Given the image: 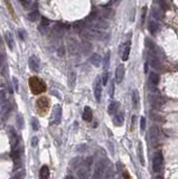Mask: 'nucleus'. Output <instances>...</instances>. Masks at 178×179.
<instances>
[{
	"label": "nucleus",
	"mask_w": 178,
	"mask_h": 179,
	"mask_svg": "<svg viewBox=\"0 0 178 179\" xmlns=\"http://www.w3.org/2000/svg\"><path fill=\"white\" fill-rule=\"evenodd\" d=\"M138 152H139V158H140V162H141L142 166H145V158H143L142 146H141V143H139V146H138Z\"/></svg>",
	"instance_id": "nucleus-33"
},
{
	"label": "nucleus",
	"mask_w": 178,
	"mask_h": 179,
	"mask_svg": "<svg viewBox=\"0 0 178 179\" xmlns=\"http://www.w3.org/2000/svg\"><path fill=\"white\" fill-rule=\"evenodd\" d=\"M32 127L35 131L39 130V122H38V120L36 119V118H33L32 119Z\"/></svg>",
	"instance_id": "nucleus-37"
},
{
	"label": "nucleus",
	"mask_w": 178,
	"mask_h": 179,
	"mask_svg": "<svg viewBox=\"0 0 178 179\" xmlns=\"http://www.w3.org/2000/svg\"><path fill=\"white\" fill-rule=\"evenodd\" d=\"M119 106H120L119 102H115V101L111 102L110 105H109V109H108V112H109V114L113 116V114H115V113H118Z\"/></svg>",
	"instance_id": "nucleus-23"
},
{
	"label": "nucleus",
	"mask_w": 178,
	"mask_h": 179,
	"mask_svg": "<svg viewBox=\"0 0 178 179\" xmlns=\"http://www.w3.org/2000/svg\"><path fill=\"white\" fill-rule=\"evenodd\" d=\"M162 167H164V157H162L161 151L155 152L154 157H152V169H154V172L155 174L161 172Z\"/></svg>",
	"instance_id": "nucleus-4"
},
{
	"label": "nucleus",
	"mask_w": 178,
	"mask_h": 179,
	"mask_svg": "<svg viewBox=\"0 0 178 179\" xmlns=\"http://www.w3.org/2000/svg\"><path fill=\"white\" fill-rule=\"evenodd\" d=\"M28 65H29V68L34 72H38L40 68V63L39 60L36 57L35 55H32L29 58H28Z\"/></svg>",
	"instance_id": "nucleus-13"
},
{
	"label": "nucleus",
	"mask_w": 178,
	"mask_h": 179,
	"mask_svg": "<svg viewBox=\"0 0 178 179\" xmlns=\"http://www.w3.org/2000/svg\"><path fill=\"white\" fill-rule=\"evenodd\" d=\"M108 80H109V73H108V72H104V73H103V75H102V77H101L102 85H107Z\"/></svg>",
	"instance_id": "nucleus-38"
},
{
	"label": "nucleus",
	"mask_w": 178,
	"mask_h": 179,
	"mask_svg": "<svg viewBox=\"0 0 178 179\" xmlns=\"http://www.w3.org/2000/svg\"><path fill=\"white\" fill-rule=\"evenodd\" d=\"M80 51L83 55H89L93 51V45L90 43V40L83 39L82 43L80 44Z\"/></svg>",
	"instance_id": "nucleus-11"
},
{
	"label": "nucleus",
	"mask_w": 178,
	"mask_h": 179,
	"mask_svg": "<svg viewBox=\"0 0 178 179\" xmlns=\"http://www.w3.org/2000/svg\"><path fill=\"white\" fill-rule=\"evenodd\" d=\"M147 60H148V64L150 66H152L154 68L157 69V68L160 67V63H159V60L158 57H157V54L148 51V53H147Z\"/></svg>",
	"instance_id": "nucleus-8"
},
{
	"label": "nucleus",
	"mask_w": 178,
	"mask_h": 179,
	"mask_svg": "<svg viewBox=\"0 0 178 179\" xmlns=\"http://www.w3.org/2000/svg\"><path fill=\"white\" fill-rule=\"evenodd\" d=\"M93 28H95V29H108L109 28V23H108V20L105 18L99 17L93 23Z\"/></svg>",
	"instance_id": "nucleus-14"
},
{
	"label": "nucleus",
	"mask_w": 178,
	"mask_h": 179,
	"mask_svg": "<svg viewBox=\"0 0 178 179\" xmlns=\"http://www.w3.org/2000/svg\"><path fill=\"white\" fill-rule=\"evenodd\" d=\"M67 49L72 55H74L80 51V44L79 42L74 37H68L67 38Z\"/></svg>",
	"instance_id": "nucleus-7"
},
{
	"label": "nucleus",
	"mask_w": 178,
	"mask_h": 179,
	"mask_svg": "<svg viewBox=\"0 0 178 179\" xmlns=\"http://www.w3.org/2000/svg\"><path fill=\"white\" fill-rule=\"evenodd\" d=\"M157 2H158V6L160 9H162V10L166 9V1L165 0H157Z\"/></svg>",
	"instance_id": "nucleus-41"
},
{
	"label": "nucleus",
	"mask_w": 178,
	"mask_h": 179,
	"mask_svg": "<svg viewBox=\"0 0 178 179\" xmlns=\"http://www.w3.org/2000/svg\"><path fill=\"white\" fill-rule=\"evenodd\" d=\"M7 103V96H6V92L0 91V105L2 106Z\"/></svg>",
	"instance_id": "nucleus-34"
},
{
	"label": "nucleus",
	"mask_w": 178,
	"mask_h": 179,
	"mask_svg": "<svg viewBox=\"0 0 178 179\" xmlns=\"http://www.w3.org/2000/svg\"><path fill=\"white\" fill-rule=\"evenodd\" d=\"M124 179H130L129 175H128V172H124Z\"/></svg>",
	"instance_id": "nucleus-49"
},
{
	"label": "nucleus",
	"mask_w": 178,
	"mask_h": 179,
	"mask_svg": "<svg viewBox=\"0 0 178 179\" xmlns=\"http://www.w3.org/2000/svg\"><path fill=\"white\" fill-rule=\"evenodd\" d=\"M103 63V68H104V72H108V68L110 66V53H107L104 58L102 60Z\"/></svg>",
	"instance_id": "nucleus-30"
},
{
	"label": "nucleus",
	"mask_w": 178,
	"mask_h": 179,
	"mask_svg": "<svg viewBox=\"0 0 178 179\" xmlns=\"http://www.w3.org/2000/svg\"><path fill=\"white\" fill-rule=\"evenodd\" d=\"M5 4H6V7H7V9H8V11L10 12V15H11V17L14 18V19H16V12H15V10H14V8H12L11 4H10V1L9 0H4Z\"/></svg>",
	"instance_id": "nucleus-31"
},
{
	"label": "nucleus",
	"mask_w": 178,
	"mask_h": 179,
	"mask_svg": "<svg viewBox=\"0 0 178 179\" xmlns=\"http://www.w3.org/2000/svg\"><path fill=\"white\" fill-rule=\"evenodd\" d=\"M19 2L23 5V7H24L25 9H27L29 8V6L32 4V0H19Z\"/></svg>",
	"instance_id": "nucleus-39"
},
{
	"label": "nucleus",
	"mask_w": 178,
	"mask_h": 179,
	"mask_svg": "<svg viewBox=\"0 0 178 179\" xmlns=\"http://www.w3.org/2000/svg\"><path fill=\"white\" fill-rule=\"evenodd\" d=\"M5 42L7 43V45H8V47L10 49H14V39H12V36L10 32H7L5 34Z\"/></svg>",
	"instance_id": "nucleus-29"
},
{
	"label": "nucleus",
	"mask_w": 178,
	"mask_h": 179,
	"mask_svg": "<svg viewBox=\"0 0 178 179\" xmlns=\"http://www.w3.org/2000/svg\"><path fill=\"white\" fill-rule=\"evenodd\" d=\"M40 24L44 25V26H47V27H48V25H49V20L43 17V18H42V21H40Z\"/></svg>",
	"instance_id": "nucleus-46"
},
{
	"label": "nucleus",
	"mask_w": 178,
	"mask_h": 179,
	"mask_svg": "<svg viewBox=\"0 0 178 179\" xmlns=\"http://www.w3.org/2000/svg\"><path fill=\"white\" fill-rule=\"evenodd\" d=\"M140 129L142 131L146 129V119H145V116H141V119H140Z\"/></svg>",
	"instance_id": "nucleus-42"
},
{
	"label": "nucleus",
	"mask_w": 178,
	"mask_h": 179,
	"mask_svg": "<svg viewBox=\"0 0 178 179\" xmlns=\"http://www.w3.org/2000/svg\"><path fill=\"white\" fill-rule=\"evenodd\" d=\"M75 83H76V73L75 71H72L68 74V85H70V88H74Z\"/></svg>",
	"instance_id": "nucleus-25"
},
{
	"label": "nucleus",
	"mask_w": 178,
	"mask_h": 179,
	"mask_svg": "<svg viewBox=\"0 0 178 179\" xmlns=\"http://www.w3.org/2000/svg\"><path fill=\"white\" fill-rule=\"evenodd\" d=\"M9 134H10V146H11V150H15V149H18L19 148V143H20V139L19 135L16 132V130L11 128L9 130Z\"/></svg>",
	"instance_id": "nucleus-6"
},
{
	"label": "nucleus",
	"mask_w": 178,
	"mask_h": 179,
	"mask_svg": "<svg viewBox=\"0 0 178 179\" xmlns=\"http://www.w3.org/2000/svg\"><path fill=\"white\" fill-rule=\"evenodd\" d=\"M123 77H124V66L119 65L115 69V83L120 84L123 81Z\"/></svg>",
	"instance_id": "nucleus-16"
},
{
	"label": "nucleus",
	"mask_w": 178,
	"mask_h": 179,
	"mask_svg": "<svg viewBox=\"0 0 178 179\" xmlns=\"http://www.w3.org/2000/svg\"><path fill=\"white\" fill-rule=\"evenodd\" d=\"M90 62H91L92 65H94L95 67H99L101 63H102V58H101V56L99 54H96V53H93L90 57Z\"/></svg>",
	"instance_id": "nucleus-18"
},
{
	"label": "nucleus",
	"mask_w": 178,
	"mask_h": 179,
	"mask_svg": "<svg viewBox=\"0 0 178 179\" xmlns=\"http://www.w3.org/2000/svg\"><path fill=\"white\" fill-rule=\"evenodd\" d=\"M23 178V175H20V174H17L16 176H14L11 179H21Z\"/></svg>",
	"instance_id": "nucleus-48"
},
{
	"label": "nucleus",
	"mask_w": 178,
	"mask_h": 179,
	"mask_svg": "<svg viewBox=\"0 0 178 179\" xmlns=\"http://www.w3.org/2000/svg\"><path fill=\"white\" fill-rule=\"evenodd\" d=\"M49 105H51V101L46 96H40L36 100V110L38 112V114L44 116L49 110Z\"/></svg>",
	"instance_id": "nucleus-2"
},
{
	"label": "nucleus",
	"mask_w": 178,
	"mask_h": 179,
	"mask_svg": "<svg viewBox=\"0 0 178 179\" xmlns=\"http://www.w3.org/2000/svg\"><path fill=\"white\" fill-rule=\"evenodd\" d=\"M38 144V138L37 137H33L32 138V146L33 147H36Z\"/></svg>",
	"instance_id": "nucleus-45"
},
{
	"label": "nucleus",
	"mask_w": 178,
	"mask_h": 179,
	"mask_svg": "<svg viewBox=\"0 0 178 179\" xmlns=\"http://www.w3.org/2000/svg\"><path fill=\"white\" fill-rule=\"evenodd\" d=\"M131 100H132V105L135 109H138L139 106V103H140V97H139V94H138V91H133L132 93V96H131Z\"/></svg>",
	"instance_id": "nucleus-26"
},
{
	"label": "nucleus",
	"mask_w": 178,
	"mask_h": 179,
	"mask_svg": "<svg viewBox=\"0 0 178 179\" xmlns=\"http://www.w3.org/2000/svg\"><path fill=\"white\" fill-rule=\"evenodd\" d=\"M65 53H66V51H65V46H64V45H61V46L57 48V51H56V54H57L58 57H64V56H65Z\"/></svg>",
	"instance_id": "nucleus-32"
},
{
	"label": "nucleus",
	"mask_w": 178,
	"mask_h": 179,
	"mask_svg": "<svg viewBox=\"0 0 178 179\" xmlns=\"http://www.w3.org/2000/svg\"><path fill=\"white\" fill-rule=\"evenodd\" d=\"M85 28H86L85 21H76V23L73 24V29H74V32H77V34H81Z\"/></svg>",
	"instance_id": "nucleus-20"
},
{
	"label": "nucleus",
	"mask_w": 178,
	"mask_h": 179,
	"mask_svg": "<svg viewBox=\"0 0 178 179\" xmlns=\"http://www.w3.org/2000/svg\"><path fill=\"white\" fill-rule=\"evenodd\" d=\"M39 179H49V169L45 165L39 170Z\"/></svg>",
	"instance_id": "nucleus-24"
},
{
	"label": "nucleus",
	"mask_w": 178,
	"mask_h": 179,
	"mask_svg": "<svg viewBox=\"0 0 178 179\" xmlns=\"http://www.w3.org/2000/svg\"><path fill=\"white\" fill-rule=\"evenodd\" d=\"M25 125V122H24V118H23V116H20V114H18L17 116V127L19 128V129H23Z\"/></svg>",
	"instance_id": "nucleus-35"
},
{
	"label": "nucleus",
	"mask_w": 178,
	"mask_h": 179,
	"mask_svg": "<svg viewBox=\"0 0 178 179\" xmlns=\"http://www.w3.org/2000/svg\"><path fill=\"white\" fill-rule=\"evenodd\" d=\"M146 16H147V7H143V8H142V15H141V25L145 24Z\"/></svg>",
	"instance_id": "nucleus-40"
},
{
	"label": "nucleus",
	"mask_w": 178,
	"mask_h": 179,
	"mask_svg": "<svg viewBox=\"0 0 178 179\" xmlns=\"http://www.w3.org/2000/svg\"><path fill=\"white\" fill-rule=\"evenodd\" d=\"M62 119V107L61 105H56L53 112V119H52V124H58Z\"/></svg>",
	"instance_id": "nucleus-15"
},
{
	"label": "nucleus",
	"mask_w": 178,
	"mask_h": 179,
	"mask_svg": "<svg viewBox=\"0 0 178 179\" xmlns=\"http://www.w3.org/2000/svg\"><path fill=\"white\" fill-rule=\"evenodd\" d=\"M149 83H150L151 86L156 88V86L159 84V75L158 74H156V73H154V72H151L150 74H149Z\"/></svg>",
	"instance_id": "nucleus-22"
},
{
	"label": "nucleus",
	"mask_w": 178,
	"mask_h": 179,
	"mask_svg": "<svg viewBox=\"0 0 178 179\" xmlns=\"http://www.w3.org/2000/svg\"><path fill=\"white\" fill-rule=\"evenodd\" d=\"M28 84H29V88L32 91L33 94L35 95H38V94H42L44 92L47 90V86L44 81H42L39 77L37 76H32L29 81H28Z\"/></svg>",
	"instance_id": "nucleus-1"
},
{
	"label": "nucleus",
	"mask_w": 178,
	"mask_h": 179,
	"mask_svg": "<svg viewBox=\"0 0 178 179\" xmlns=\"http://www.w3.org/2000/svg\"><path fill=\"white\" fill-rule=\"evenodd\" d=\"M104 168H105V163L103 160H100L99 162L96 163L94 169V172H93V177L92 179H101L102 178V175L104 172Z\"/></svg>",
	"instance_id": "nucleus-9"
},
{
	"label": "nucleus",
	"mask_w": 178,
	"mask_h": 179,
	"mask_svg": "<svg viewBox=\"0 0 178 179\" xmlns=\"http://www.w3.org/2000/svg\"><path fill=\"white\" fill-rule=\"evenodd\" d=\"M94 96L98 102L101 101V96H102V81H101L100 76L96 77V80L94 82Z\"/></svg>",
	"instance_id": "nucleus-10"
},
{
	"label": "nucleus",
	"mask_w": 178,
	"mask_h": 179,
	"mask_svg": "<svg viewBox=\"0 0 178 179\" xmlns=\"http://www.w3.org/2000/svg\"><path fill=\"white\" fill-rule=\"evenodd\" d=\"M148 141L150 142V144L152 147L157 146V143L159 141V129L158 127L156 125H152V127L149 129V133H148Z\"/></svg>",
	"instance_id": "nucleus-5"
},
{
	"label": "nucleus",
	"mask_w": 178,
	"mask_h": 179,
	"mask_svg": "<svg viewBox=\"0 0 178 179\" xmlns=\"http://www.w3.org/2000/svg\"><path fill=\"white\" fill-rule=\"evenodd\" d=\"M68 28H70V26L66 24H61V23L55 24L51 30V37L54 39H58L62 36L65 35V32L68 30Z\"/></svg>",
	"instance_id": "nucleus-3"
},
{
	"label": "nucleus",
	"mask_w": 178,
	"mask_h": 179,
	"mask_svg": "<svg viewBox=\"0 0 178 179\" xmlns=\"http://www.w3.org/2000/svg\"><path fill=\"white\" fill-rule=\"evenodd\" d=\"M120 56H121V58L122 60H128L129 58V54H130V43L127 42V43H124L120 46Z\"/></svg>",
	"instance_id": "nucleus-12"
},
{
	"label": "nucleus",
	"mask_w": 178,
	"mask_h": 179,
	"mask_svg": "<svg viewBox=\"0 0 178 179\" xmlns=\"http://www.w3.org/2000/svg\"><path fill=\"white\" fill-rule=\"evenodd\" d=\"M98 11H99L100 17H103V18H105V19L111 18L112 15H113V10H112L110 7H102V8L99 9Z\"/></svg>",
	"instance_id": "nucleus-17"
},
{
	"label": "nucleus",
	"mask_w": 178,
	"mask_h": 179,
	"mask_svg": "<svg viewBox=\"0 0 178 179\" xmlns=\"http://www.w3.org/2000/svg\"><path fill=\"white\" fill-rule=\"evenodd\" d=\"M39 12L37 11V10H33L32 12H29L28 14V20L29 21H32V23H36L37 20L39 19Z\"/></svg>",
	"instance_id": "nucleus-28"
},
{
	"label": "nucleus",
	"mask_w": 178,
	"mask_h": 179,
	"mask_svg": "<svg viewBox=\"0 0 178 179\" xmlns=\"http://www.w3.org/2000/svg\"><path fill=\"white\" fill-rule=\"evenodd\" d=\"M83 120L86 122H91L93 120V112H92L91 107L85 106L83 111Z\"/></svg>",
	"instance_id": "nucleus-19"
},
{
	"label": "nucleus",
	"mask_w": 178,
	"mask_h": 179,
	"mask_svg": "<svg viewBox=\"0 0 178 179\" xmlns=\"http://www.w3.org/2000/svg\"><path fill=\"white\" fill-rule=\"evenodd\" d=\"M148 30H149V32H150L151 35H155L157 32V30H158V24L156 21H154V20L149 21V24H148Z\"/></svg>",
	"instance_id": "nucleus-27"
},
{
	"label": "nucleus",
	"mask_w": 178,
	"mask_h": 179,
	"mask_svg": "<svg viewBox=\"0 0 178 179\" xmlns=\"http://www.w3.org/2000/svg\"><path fill=\"white\" fill-rule=\"evenodd\" d=\"M109 94H110V96H113V94H114V84H113V82L110 84V90H109Z\"/></svg>",
	"instance_id": "nucleus-44"
},
{
	"label": "nucleus",
	"mask_w": 178,
	"mask_h": 179,
	"mask_svg": "<svg viewBox=\"0 0 178 179\" xmlns=\"http://www.w3.org/2000/svg\"><path fill=\"white\" fill-rule=\"evenodd\" d=\"M18 35H19L20 39H25V37H26V32H25L24 29H19V30H18Z\"/></svg>",
	"instance_id": "nucleus-43"
},
{
	"label": "nucleus",
	"mask_w": 178,
	"mask_h": 179,
	"mask_svg": "<svg viewBox=\"0 0 178 179\" xmlns=\"http://www.w3.org/2000/svg\"><path fill=\"white\" fill-rule=\"evenodd\" d=\"M12 82H14V84H15V88H16V90H18V88H19V85H18V80H17L16 77H12Z\"/></svg>",
	"instance_id": "nucleus-47"
},
{
	"label": "nucleus",
	"mask_w": 178,
	"mask_h": 179,
	"mask_svg": "<svg viewBox=\"0 0 178 179\" xmlns=\"http://www.w3.org/2000/svg\"><path fill=\"white\" fill-rule=\"evenodd\" d=\"M123 121H124V116H123L122 112H118L114 114V118H113V122L117 127H121L123 124Z\"/></svg>",
	"instance_id": "nucleus-21"
},
{
	"label": "nucleus",
	"mask_w": 178,
	"mask_h": 179,
	"mask_svg": "<svg viewBox=\"0 0 178 179\" xmlns=\"http://www.w3.org/2000/svg\"><path fill=\"white\" fill-rule=\"evenodd\" d=\"M37 29H38V32H40V35H46L48 32V27L47 26H44V25H38V27H37Z\"/></svg>",
	"instance_id": "nucleus-36"
},
{
	"label": "nucleus",
	"mask_w": 178,
	"mask_h": 179,
	"mask_svg": "<svg viewBox=\"0 0 178 179\" xmlns=\"http://www.w3.org/2000/svg\"><path fill=\"white\" fill-rule=\"evenodd\" d=\"M65 179H74V178H73V176L67 175V176H66V177H65Z\"/></svg>",
	"instance_id": "nucleus-50"
}]
</instances>
